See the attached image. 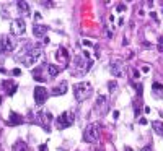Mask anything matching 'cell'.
<instances>
[{"label": "cell", "mask_w": 163, "mask_h": 151, "mask_svg": "<svg viewBox=\"0 0 163 151\" xmlns=\"http://www.w3.org/2000/svg\"><path fill=\"white\" fill-rule=\"evenodd\" d=\"M108 88H109V93H114V91H116V88H118V83L113 80V81L108 83Z\"/></svg>", "instance_id": "21"}, {"label": "cell", "mask_w": 163, "mask_h": 151, "mask_svg": "<svg viewBox=\"0 0 163 151\" xmlns=\"http://www.w3.org/2000/svg\"><path fill=\"white\" fill-rule=\"evenodd\" d=\"M47 26H42V25H34L33 26V33H34V36L36 37H42V39H44L46 37V33H47Z\"/></svg>", "instance_id": "14"}, {"label": "cell", "mask_w": 163, "mask_h": 151, "mask_svg": "<svg viewBox=\"0 0 163 151\" xmlns=\"http://www.w3.org/2000/svg\"><path fill=\"white\" fill-rule=\"evenodd\" d=\"M12 73H13V75H20V73H21V70H20V68H15Z\"/></svg>", "instance_id": "28"}, {"label": "cell", "mask_w": 163, "mask_h": 151, "mask_svg": "<svg viewBox=\"0 0 163 151\" xmlns=\"http://www.w3.org/2000/svg\"><path fill=\"white\" fill-rule=\"evenodd\" d=\"M13 151H28V145L24 141H21V140H18V141L13 145Z\"/></svg>", "instance_id": "17"}, {"label": "cell", "mask_w": 163, "mask_h": 151, "mask_svg": "<svg viewBox=\"0 0 163 151\" xmlns=\"http://www.w3.org/2000/svg\"><path fill=\"white\" fill-rule=\"evenodd\" d=\"M113 117L114 119H119V110H114V112H113Z\"/></svg>", "instance_id": "31"}, {"label": "cell", "mask_w": 163, "mask_h": 151, "mask_svg": "<svg viewBox=\"0 0 163 151\" xmlns=\"http://www.w3.org/2000/svg\"><path fill=\"white\" fill-rule=\"evenodd\" d=\"M34 20H36V21L41 20V13H34Z\"/></svg>", "instance_id": "30"}, {"label": "cell", "mask_w": 163, "mask_h": 151, "mask_svg": "<svg viewBox=\"0 0 163 151\" xmlns=\"http://www.w3.org/2000/svg\"><path fill=\"white\" fill-rule=\"evenodd\" d=\"M67 90H69V85H67V81H62L59 86L52 88L51 94H52V96H62V94H65V93H67Z\"/></svg>", "instance_id": "12"}, {"label": "cell", "mask_w": 163, "mask_h": 151, "mask_svg": "<svg viewBox=\"0 0 163 151\" xmlns=\"http://www.w3.org/2000/svg\"><path fill=\"white\" fill-rule=\"evenodd\" d=\"M140 77V73H139V70H134V78H139Z\"/></svg>", "instance_id": "33"}, {"label": "cell", "mask_w": 163, "mask_h": 151, "mask_svg": "<svg viewBox=\"0 0 163 151\" xmlns=\"http://www.w3.org/2000/svg\"><path fill=\"white\" fill-rule=\"evenodd\" d=\"M140 151H153V150H152V146H143Z\"/></svg>", "instance_id": "29"}, {"label": "cell", "mask_w": 163, "mask_h": 151, "mask_svg": "<svg viewBox=\"0 0 163 151\" xmlns=\"http://www.w3.org/2000/svg\"><path fill=\"white\" fill-rule=\"evenodd\" d=\"M2 86L5 88L8 96H13V94L16 93V90H18V86H16V83L13 81V80H5V81H2Z\"/></svg>", "instance_id": "11"}, {"label": "cell", "mask_w": 163, "mask_h": 151, "mask_svg": "<svg viewBox=\"0 0 163 151\" xmlns=\"http://www.w3.org/2000/svg\"><path fill=\"white\" fill-rule=\"evenodd\" d=\"M126 8H127V7L124 3H118V7H116V10H118L119 13H121V12H126Z\"/></svg>", "instance_id": "23"}, {"label": "cell", "mask_w": 163, "mask_h": 151, "mask_svg": "<svg viewBox=\"0 0 163 151\" xmlns=\"http://www.w3.org/2000/svg\"><path fill=\"white\" fill-rule=\"evenodd\" d=\"M83 46H91V41H88V39H85V41H83Z\"/></svg>", "instance_id": "32"}, {"label": "cell", "mask_w": 163, "mask_h": 151, "mask_svg": "<svg viewBox=\"0 0 163 151\" xmlns=\"http://www.w3.org/2000/svg\"><path fill=\"white\" fill-rule=\"evenodd\" d=\"M34 122L38 123V125H41L44 130L49 132V123L52 122V115H51V112H42V110H38L36 114H34Z\"/></svg>", "instance_id": "6"}, {"label": "cell", "mask_w": 163, "mask_h": 151, "mask_svg": "<svg viewBox=\"0 0 163 151\" xmlns=\"http://www.w3.org/2000/svg\"><path fill=\"white\" fill-rule=\"evenodd\" d=\"M126 151H132V150H130V148H129V146H127V148H126Z\"/></svg>", "instance_id": "35"}, {"label": "cell", "mask_w": 163, "mask_h": 151, "mask_svg": "<svg viewBox=\"0 0 163 151\" xmlns=\"http://www.w3.org/2000/svg\"><path fill=\"white\" fill-rule=\"evenodd\" d=\"M135 88H137V94L139 96H142V85H137Z\"/></svg>", "instance_id": "25"}, {"label": "cell", "mask_w": 163, "mask_h": 151, "mask_svg": "<svg viewBox=\"0 0 163 151\" xmlns=\"http://www.w3.org/2000/svg\"><path fill=\"white\" fill-rule=\"evenodd\" d=\"M10 29H12V33L15 34V36H21V34L26 33V23H24V20H21V18L13 20Z\"/></svg>", "instance_id": "9"}, {"label": "cell", "mask_w": 163, "mask_h": 151, "mask_svg": "<svg viewBox=\"0 0 163 151\" xmlns=\"http://www.w3.org/2000/svg\"><path fill=\"white\" fill-rule=\"evenodd\" d=\"M152 127H153V130L157 132V133L163 137V122L162 120H155V122H152Z\"/></svg>", "instance_id": "18"}, {"label": "cell", "mask_w": 163, "mask_h": 151, "mask_svg": "<svg viewBox=\"0 0 163 151\" xmlns=\"http://www.w3.org/2000/svg\"><path fill=\"white\" fill-rule=\"evenodd\" d=\"M41 55H42V49H41L39 46H34L31 50H28V52H26V55H24V57L20 59V62L23 63L24 67H33L38 60H39Z\"/></svg>", "instance_id": "3"}, {"label": "cell", "mask_w": 163, "mask_h": 151, "mask_svg": "<svg viewBox=\"0 0 163 151\" xmlns=\"http://www.w3.org/2000/svg\"><path fill=\"white\" fill-rule=\"evenodd\" d=\"M106 104H108V98H106V96H98V99H96V109H101L103 106H106Z\"/></svg>", "instance_id": "19"}, {"label": "cell", "mask_w": 163, "mask_h": 151, "mask_svg": "<svg viewBox=\"0 0 163 151\" xmlns=\"http://www.w3.org/2000/svg\"><path fill=\"white\" fill-rule=\"evenodd\" d=\"M83 140L86 143H96L100 140V125L98 123H90L83 130Z\"/></svg>", "instance_id": "4"}, {"label": "cell", "mask_w": 163, "mask_h": 151, "mask_svg": "<svg viewBox=\"0 0 163 151\" xmlns=\"http://www.w3.org/2000/svg\"><path fill=\"white\" fill-rule=\"evenodd\" d=\"M152 88H153V91H163V85L162 83H157V81L152 85Z\"/></svg>", "instance_id": "22"}, {"label": "cell", "mask_w": 163, "mask_h": 151, "mask_svg": "<svg viewBox=\"0 0 163 151\" xmlns=\"http://www.w3.org/2000/svg\"><path fill=\"white\" fill-rule=\"evenodd\" d=\"M109 73L113 75L114 78L122 77V73H124V65H122V62H119V60L111 62V65H109Z\"/></svg>", "instance_id": "10"}, {"label": "cell", "mask_w": 163, "mask_h": 151, "mask_svg": "<svg viewBox=\"0 0 163 151\" xmlns=\"http://www.w3.org/2000/svg\"><path fill=\"white\" fill-rule=\"evenodd\" d=\"M142 72H143V73H148V72H150V67L143 65V67H142Z\"/></svg>", "instance_id": "26"}, {"label": "cell", "mask_w": 163, "mask_h": 151, "mask_svg": "<svg viewBox=\"0 0 163 151\" xmlns=\"http://www.w3.org/2000/svg\"><path fill=\"white\" fill-rule=\"evenodd\" d=\"M57 127L59 128H67V127H72L73 122H75V115H73L72 110H65V112H62L59 117H57Z\"/></svg>", "instance_id": "5"}, {"label": "cell", "mask_w": 163, "mask_h": 151, "mask_svg": "<svg viewBox=\"0 0 163 151\" xmlns=\"http://www.w3.org/2000/svg\"><path fill=\"white\" fill-rule=\"evenodd\" d=\"M16 7L20 10L21 15H31V8H29V3L28 2H24V0H20V2H16Z\"/></svg>", "instance_id": "15"}, {"label": "cell", "mask_w": 163, "mask_h": 151, "mask_svg": "<svg viewBox=\"0 0 163 151\" xmlns=\"http://www.w3.org/2000/svg\"><path fill=\"white\" fill-rule=\"evenodd\" d=\"M91 93H93V86L90 81H80L73 85V94L78 102H83L85 99H88Z\"/></svg>", "instance_id": "1"}, {"label": "cell", "mask_w": 163, "mask_h": 151, "mask_svg": "<svg viewBox=\"0 0 163 151\" xmlns=\"http://www.w3.org/2000/svg\"><path fill=\"white\" fill-rule=\"evenodd\" d=\"M15 39H12L10 36L7 34H2L0 36V54H10L13 49H15Z\"/></svg>", "instance_id": "7"}, {"label": "cell", "mask_w": 163, "mask_h": 151, "mask_svg": "<svg viewBox=\"0 0 163 151\" xmlns=\"http://www.w3.org/2000/svg\"><path fill=\"white\" fill-rule=\"evenodd\" d=\"M24 122V119L16 112H10V119H8V123L10 125H21Z\"/></svg>", "instance_id": "16"}, {"label": "cell", "mask_w": 163, "mask_h": 151, "mask_svg": "<svg viewBox=\"0 0 163 151\" xmlns=\"http://www.w3.org/2000/svg\"><path fill=\"white\" fill-rule=\"evenodd\" d=\"M100 151H101V150H100Z\"/></svg>", "instance_id": "37"}, {"label": "cell", "mask_w": 163, "mask_h": 151, "mask_svg": "<svg viewBox=\"0 0 163 151\" xmlns=\"http://www.w3.org/2000/svg\"><path fill=\"white\" fill-rule=\"evenodd\" d=\"M47 72H49V77H57V75H59V72H61V70H59V67L57 65H47Z\"/></svg>", "instance_id": "20"}, {"label": "cell", "mask_w": 163, "mask_h": 151, "mask_svg": "<svg viewBox=\"0 0 163 151\" xmlns=\"http://www.w3.org/2000/svg\"><path fill=\"white\" fill-rule=\"evenodd\" d=\"M158 42H160V46L163 44V36H162V37H160V39H158Z\"/></svg>", "instance_id": "34"}, {"label": "cell", "mask_w": 163, "mask_h": 151, "mask_svg": "<svg viewBox=\"0 0 163 151\" xmlns=\"http://www.w3.org/2000/svg\"><path fill=\"white\" fill-rule=\"evenodd\" d=\"M39 151H47V145H46V143L39 145Z\"/></svg>", "instance_id": "24"}, {"label": "cell", "mask_w": 163, "mask_h": 151, "mask_svg": "<svg viewBox=\"0 0 163 151\" xmlns=\"http://www.w3.org/2000/svg\"><path fill=\"white\" fill-rule=\"evenodd\" d=\"M56 59L61 63H67V60H69V52H67V49L65 47H59L56 52Z\"/></svg>", "instance_id": "13"}, {"label": "cell", "mask_w": 163, "mask_h": 151, "mask_svg": "<svg viewBox=\"0 0 163 151\" xmlns=\"http://www.w3.org/2000/svg\"><path fill=\"white\" fill-rule=\"evenodd\" d=\"M49 98V93L44 86H36L34 88V101H36L38 106H42Z\"/></svg>", "instance_id": "8"}, {"label": "cell", "mask_w": 163, "mask_h": 151, "mask_svg": "<svg viewBox=\"0 0 163 151\" xmlns=\"http://www.w3.org/2000/svg\"><path fill=\"white\" fill-rule=\"evenodd\" d=\"M91 65H93V62L91 60L85 62V57H83V55H75V57H73V62H72V68H70V72H72V75H77V73L83 75L91 68Z\"/></svg>", "instance_id": "2"}, {"label": "cell", "mask_w": 163, "mask_h": 151, "mask_svg": "<svg viewBox=\"0 0 163 151\" xmlns=\"http://www.w3.org/2000/svg\"><path fill=\"white\" fill-rule=\"evenodd\" d=\"M139 123H140V125H147V119H140V120H139Z\"/></svg>", "instance_id": "27"}, {"label": "cell", "mask_w": 163, "mask_h": 151, "mask_svg": "<svg viewBox=\"0 0 163 151\" xmlns=\"http://www.w3.org/2000/svg\"><path fill=\"white\" fill-rule=\"evenodd\" d=\"M2 101H3V99H2V98H0V106H2Z\"/></svg>", "instance_id": "36"}]
</instances>
